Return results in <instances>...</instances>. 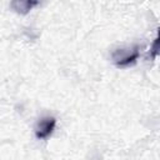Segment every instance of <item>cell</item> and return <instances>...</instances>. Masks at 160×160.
I'll list each match as a JSON object with an SVG mask.
<instances>
[{
  "label": "cell",
  "mask_w": 160,
  "mask_h": 160,
  "mask_svg": "<svg viewBox=\"0 0 160 160\" xmlns=\"http://www.w3.org/2000/svg\"><path fill=\"white\" fill-rule=\"evenodd\" d=\"M35 5H38V1H29V0H21V1H12L11 6L14 10L21 14H26L29 10H31Z\"/></svg>",
  "instance_id": "3"
},
{
  "label": "cell",
  "mask_w": 160,
  "mask_h": 160,
  "mask_svg": "<svg viewBox=\"0 0 160 160\" xmlns=\"http://www.w3.org/2000/svg\"><path fill=\"white\" fill-rule=\"evenodd\" d=\"M55 126H56V119L54 116L42 118L40 121H38L35 126V136L39 140H45L52 134Z\"/></svg>",
  "instance_id": "2"
},
{
  "label": "cell",
  "mask_w": 160,
  "mask_h": 160,
  "mask_svg": "<svg viewBox=\"0 0 160 160\" xmlns=\"http://www.w3.org/2000/svg\"><path fill=\"white\" fill-rule=\"evenodd\" d=\"M139 56H140L139 45H134V46L124 48V49H116L111 55L112 61L118 68H128L135 64Z\"/></svg>",
  "instance_id": "1"
}]
</instances>
